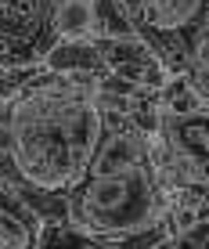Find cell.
<instances>
[{
    "mask_svg": "<svg viewBox=\"0 0 209 249\" xmlns=\"http://www.w3.org/2000/svg\"><path fill=\"white\" fill-rule=\"evenodd\" d=\"M98 83L36 69L15 94V162L43 188L69 192L83 177L101 137V112L94 98Z\"/></svg>",
    "mask_w": 209,
    "mask_h": 249,
    "instance_id": "obj_1",
    "label": "cell"
},
{
    "mask_svg": "<svg viewBox=\"0 0 209 249\" xmlns=\"http://www.w3.org/2000/svg\"><path fill=\"white\" fill-rule=\"evenodd\" d=\"M69 224L116 246L166 217V195L152 174V162L112 177H80L69 188Z\"/></svg>",
    "mask_w": 209,
    "mask_h": 249,
    "instance_id": "obj_2",
    "label": "cell"
},
{
    "mask_svg": "<svg viewBox=\"0 0 209 249\" xmlns=\"http://www.w3.org/2000/svg\"><path fill=\"white\" fill-rule=\"evenodd\" d=\"M148 162L162 195L209 192V108L184 116H159Z\"/></svg>",
    "mask_w": 209,
    "mask_h": 249,
    "instance_id": "obj_3",
    "label": "cell"
},
{
    "mask_svg": "<svg viewBox=\"0 0 209 249\" xmlns=\"http://www.w3.org/2000/svg\"><path fill=\"white\" fill-rule=\"evenodd\" d=\"M130 18L166 72H184L191 47L209 22V0H137Z\"/></svg>",
    "mask_w": 209,
    "mask_h": 249,
    "instance_id": "obj_4",
    "label": "cell"
},
{
    "mask_svg": "<svg viewBox=\"0 0 209 249\" xmlns=\"http://www.w3.org/2000/svg\"><path fill=\"white\" fill-rule=\"evenodd\" d=\"M51 0H0V65H40L58 40Z\"/></svg>",
    "mask_w": 209,
    "mask_h": 249,
    "instance_id": "obj_5",
    "label": "cell"
},
{
    "mask_svg": "<svg viewBox=\"0 0 209 249\" xmlns=\"http://www.w3.org/2000/svg\"><path fill=\"white\" fill-rule=\"evenodd\" d=\"M98 40V36H94ZM101 47V58H104V69L119 80H130L137 87H148V90H159L162 80H166V69L155 58V51L144 44L141 36H126V40H98Z\"/></svg>",
    "mask_w": 209,
    "mask_h": 249,
    "instance_id": "obj_6",
    "label": "cell"
},
{
    "mask_svg": "<svg viewBox=\"0 0 209 249\" xmlns=\"http://www.w3.org/2000/svg\"><path fill=\"white\" fill-rule=\"evenodd\" d=\"M43 69L51 72H62V76H72V80H87V83H98L108 69H104V58H101V47L94 36H62L51 44V51L43 54Z\"/></svg>",
    "mask_w": 209,
    "mask_h": 249,
    "instance_id": "obj_7",
    "label": "cell"
},
{
    "mask_svg": "<svg viewBox=\"0 0 209 249\" xmlns=\"http://www.w3.org/2000/svg\"><path fill=\"white\" fill-rule=\"evenodd\" d=\"M43 220L25 206L18 195L0 188V238L11 249H36Z\"/></svg>",
    "mask_w": 209,
    "mask_h": 249,
    "instance_id": "obj_8",
    "label": "cell"
},
{
    "mask_svg": "<svg viewBox=\"0 0 209 249\" xmlns=\"http://www.w3.org/2000/svg\"><path fill=\"white\" fill-rule=\"evenodd\" d=\"M90 15H94V36H98V40L137 36L134 18H130L123 0H90Z\"/></svg>",
    "mask_w": 209,
    "mask_h": 249,
    "instance_id": "obj_9",
    "label": "cell"
},
{
    "mask_svg": "<svg viewBox=\"0 0 209 249\" xmlns=\"http://www.w3.org/2000/svg\"><path fill=\"white\" fill-rule=\"evenodd\" d=\"M51 22H54L58 40L62 36H94V15H90V0H54L51 7Z\"/></svg>",
    "mask_w": 209,
    "mask_h": 249,
    "instance_id": "obj_10",
    "label": "cell"
},
{
    "mask_svg": "<svg viewBox=\"0 0 209 249\" xmlns=\"http://www.w3.org/2000/svg\"><path fill=\"white\" fill-rule=\"evenodd\" d=\"M36 249H108V246H104L101 238L72 228L69 220H62V224H43L40 228Z\"/></svg>",
    "mask_w": 209,
    "mask_h": 249,
    "instance_id": "obj_11",
    "label": "cell"
},
{
    "mask_svg": "<svg viewBox=\"0 0 209 249\" xmlns=\"http://www.w3.org/2000/svg\"><path fill=\"white\" fill-rule=\"evenodd\" d=\"M191 51H198V54L209 58V22L202 25V33H198V40H195V47H191Z\"/></svg>",
    "mask_w": 209,
    "mask_h": 249,
    "instance_id": "obj_12",
    "label": "cell"
},
{
    "mask_svg": "<svg viewBox=\"0 0 209 249\" xmlns=\"http://www.w3.org/2000/svg\"><path fill=\"white\" fill-rule=\"evenodd\" d=\"M0 249H11V246H7V242H4V238H0Z\"/></svg>",
    "mask_w": 209,
    "mask_h": 249,
    "instance_id": "obj_13",
    "label": "cell"
}]
</instances>
